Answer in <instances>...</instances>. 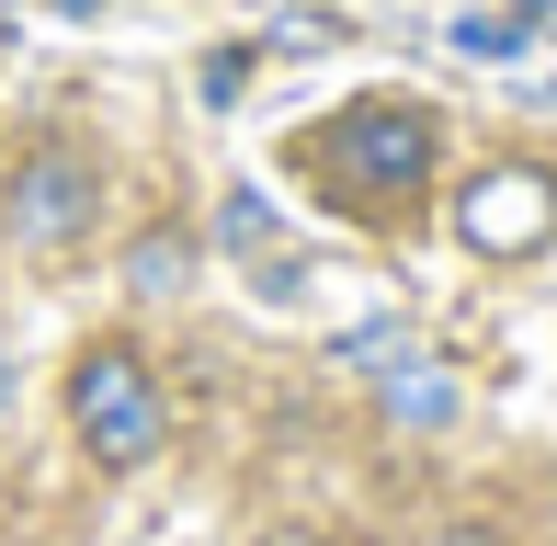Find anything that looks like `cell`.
<instances>
[{
    "mask_svg": "<svg viewBox=\"0 0 557 546\" xmlns=\"http://www.w3.org/2000/svg\"><path fill=\"white\" fill-rule=\"evenodd\" d=\"M296 160L331 183L342 216H364V228H410L421 194H433V171H444V126H433L421 91H352Z\"/></svg>",
    "mask_w": 557,
    "mask_h": 546,
    "instance_id": "6da1fadb",
    "label": "cell"
},
{
    "mask_svg": "<svg viewBox=\"0 0 557 546\" xmlns=\"http://www.w3.org/2000/svg\"><path fill=\"white\" fill-rule=\"evenodd\" d=\"M69 433H81V456L103 467V479H137L171 444L160 364H148L137 342H81V364H69Z\"/></svg>",
    "mask_w": 557,
    "mask_h": 546,
    "instance_id": "7a4b0ae2",
    "label": "cell"
},
{
    "mask_svg": "<svg viewBox=\"0 0 557 546\" xmlns=\"http://www.w3.org/2000/svg\"><path fill=\"white\" fill-rule=\"evenodd\" d=\"M91 228H103V160L69 137H35L12 160V183H0V239L23 262H81Z\"/></svg>",
    "mask_w": 557,
    "mask_h": 546,
    "instance_id": "3957f363",
    "label": "cell"
},
{
    "mask_svg": "<svg viewBox=\"0 0 557 546\" xmlns=\"http://www.w3.org/2000/svg\"><path fill=\"white\" fill-rule=\"evenodd\" d=\"M455 239H467L478 262H535V251H557V171L490 160L467 194H455Z\"/></svg>",
    "mask_w": 557,
    "mask_h": 546,
    "instance_id": "277c9868",
    "label": "cell"
},
{
    "mask_svg": "<svg viewBox=\"0 0 557 546\" xmlns=\"http://www.w3.org/2000/svg\"><path fill=\"white\" fill-rule=\"evenodd\" d=\"M387 421H410V433L455 421V376H444V364H398V376H387Z\"/></svg>",
    "mask_w": 557,
    "mask_h": 546,
    "instance_id": "5b68a950",
    "label": "cell"
},
{
    "mask_svg": "<svg viewBox=\"0 0 557 546\" xmlns=\"http://www.w3.org/2000/svg\"><path fill=\"white\" fill-rule=\"evenodd\" d=\"M183 273H194V228H148L137 251H125V285H137V296H171Z\"/></svg>",
    "mask_w": 557,
    "mask_h": 546,
    "instance_id": "8992f818",
    "label": "cell"
},
{
    "mask_svg": "<svg viewBox=\"0 0 557 546\" xmlns=\"http://www.w3.org/2000/svg\"><path fill=\"white\" fill-rule=\"evenodd\" d=\"M273 228H285V216H273L262 194H227V216H216V239H227V251H250V262L273 251Z\"/></svg>",
    "mask_w": 557,
    "mask_h": 546,
    "instance_id": "52a82bcc",
    "label": "cell"
},
{
    "mask_svg": "<svg viewBox=\"0 0 557 546\" xmlns=\"http://www.w3.org/2000/svg\"><path fill=\"white\" fill-rule=\"evenodd\" d=\"M455 46H467V58H512L523 23H490V12H478V23H455Z\"/></svg>",
    "mask_w": 557,
    "mask_h": 546,
    "instance_id": "ba28073f",
    "label": "cell"
},
{
    "mask_svg": "<svg viewBox=\"0 0 557 546\" xmlns=\"http://www.w3.org/2000/svg\"><path fill=\"white\" fill-rule=\"evenodd\" d=\"M239 80H250V58H239V46H216V58H206V103H227Z\"/></svg>",
    "mask_w": 557,
    "mask_h": 546,
    "instance_id": "9c48e42d",
    "label": "cell"
},
{
    "mask_svg": "<svg viewBox=\"0 0 557 546\" xmlns=\"http://www.w3.org/2000/svg\"><path fill=\"white\" fill-rule=\"evenodd\" d=\"M421 546H500V535H490V524H433Z\"/></svg>",
    "mask_w": 557,
    "mask_h": 546,
    "instance_id": "30bf717a",
    "label": "cell"
},
{
    "mask_svg": "<svg viewBox=\"0 0 557 546\" xmlns=\"http://www.w3.org/2000/svg\"><path fill=\"white\" fill-rule=\"evenodd\" d=\"M262 546H331V535H319V524H273Z\"/></svg>",
    "mask_w": 557,
    "mask_h": 546,
    "instance_id": "8fae6325",
    "label": "cell"
},
{
    "mask_svg": "<svg viewBox=\"0 0 557 546\" xmlns=\"http://www.w3.org/2000/svg\"><path fill=\"white\" fill-rule=\"evenodd\" d=\"M0 410H12V353H0Z\"/></svg>",
    "mask_w": 557,
    "mask_h": 546,
    "instance_id": "7c38bea8",
    "label": "cell"
}]
</instances>
